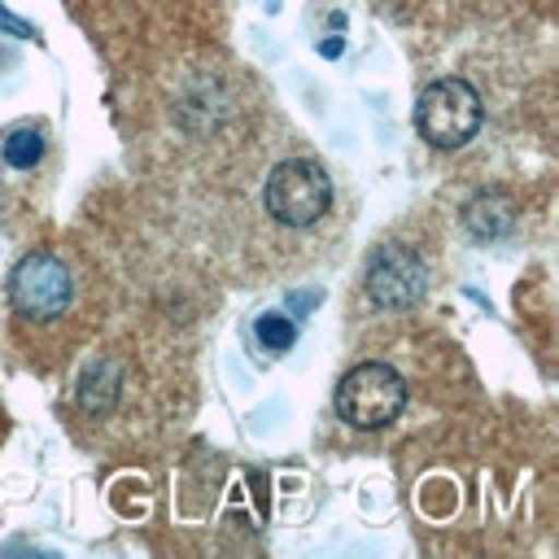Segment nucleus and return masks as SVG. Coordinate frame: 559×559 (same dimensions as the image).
<instances>
[{
  "label": "nucleus",
  "mask_w": 559,
  "mask_h": 559,
  "mask_svg": "<svg viewBox=\"0 0 559 559\" xmlns=\"http://www.w3.org/2000/svg\"><path fill=\"white\" fill-rule=\"evenodd\" d=\"M415 127L432 148H459L480 127V96L467 79H437L419 92Z\"/></svg>",
  "instance_id": "nucleus-1"
},
{
  "label": "nucleus",
  "mask_w": 559,
  "mask_h": 559,
  "mask_svg": "<svg viewBox=\"0 0 559 559\" xmlns=\"http://www.w3.org/2000/svg\"><path fill=\"white\" fill-rule=\"evenodd\" d=\"M406 406V384L384 362H358L336 384V415L354 428H384Z\"/></svg>",
  "instance_id": "nucleus-2"
},
{
  "label": "nucleus",
  "mask_w": 559,
  "mask_h": 559,
  "mask_svg": "<svg viewBox=\"0 0 559 559\" xmlns=\"http://www.w3.org/2000/svg\"><path fill=\"white\" fill-rule=\"evenodd\" d=\"M332 205V179L319 162L293 157L280 162L266 179V210L271 218L288 223V227H310L314 218H323V210Z\"/></svg>",
  "instance_id": "nucleus-3"
},
{
  "label": "nucleus",
  "mask_w": 559,
  "mask_h": 559,
  "mask_svg": "<svg viewBox=\"0 0 559 559\" xmlns=\"http://www.w3.org/2000/svg\"><path fill=\"white\" fill-rule=\"evenodd\" d=\"M70 297H74L70 266L48 249L26 253L9 275V301L22 319H57L70 306Z\"/></svg>",
  "instance_id": "nucleus-4"
},
{
  "label": "nucleus",
  "mask_w": 559,
  "mask_h": 559,
  "mask_svg": "<svg viewBox=\"0 0 559 559\" xmlns=\"http://www.w3.org/2000/svg\"><path fill=\"white\" fill-rule=\"evenodd\" d=\"M424 262L411 253V249H402V245H389V249H380L376 258H371V266H367V293H371V301L376 306H384V310H406V306H415L419 297H424Z\"/></svg>",
  "instance_id": "nucleus-5"
},
{
  "label": "nucleus",
  "mask_w": 559,
  "mask_h": 559,
  "mask_svg": "<svg viewBox=\"0 0 559 559\" xmlns=\"http://www.w3.org/2000/svg\"><path fill=\"white\" fill-rule=\"evenodd\" d=\"M74 397H79V406H83L87 415H96V419L109 415L114 402H118V367H114V362H92V367L79 376Z\"/></svg>",
  "instance_id": "nucleus-6"
},
{
  "label": "nucleus",
  "mask_w": 559,
  "mask_h": 559,
  "mask_svg": "<svg viewBox=\"0 0 559 559\" xmlns=\"http://www.w3.org/2000/svg\"><path fill=\"white\" fill-rule=\"evenodd\" d=\"M463 223H467V231H472L476 240H493V236H502V231L511 227V205H507L498 192H480V197L467 201Z\"/></svg>",
  "instance_id": "nucleus-7"
},
{
  "label": "nucleus",
  "mask_w": 559,
  "mask_h": 559,
  "mask_svg": "<svg viewBox=\"0 0 559 559\" xmlns=\"http://www.w3.org/2000/svg\"><path fill=\"white\" fill-rule=\"evenodd\" d=\"M0 153H4V162H9L13 170H31V166L44 157V135H39L35 127H13V131L4 135V144H0Z\"/></svg>",
  "instance_id": "nucleus-8"
},
{
  "label": "nucleus",
  "mask_w": 559,
  "mask_h": 559,
  "mask_svg": "<svg viewBox=\"0 0 559 559\" xmlns=\"http://www.w3.org/2000/svg\"><path fill=\"white\" fill-rule=\"evenodd\" d=\"M253 336L262 341V349L284 354V349L297 341V323H293L288 314H258V319H253Z\"/></svg>",
  "instance_id": "nucleus-9"
},
{
  "label": "nucleus",
  "mask_w": 559,
  "mask_h": 559,
  "mask_svg": "<svg viewBox=\"0 0 559 559\" xmlns=\"http://www.w3.org/2000/svg\"><path fill=\"white\" fill-rule=\"evenodd\" d=\"M0 31L17 35V39H35V26H26L22 17H13V13H4V9H0Z\"/></svg>",
  "instance_id": "nucleus-10"
}]
</instances>
